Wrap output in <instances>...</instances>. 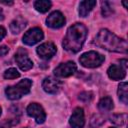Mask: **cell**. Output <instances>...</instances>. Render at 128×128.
Masks as SVG:
<instances>
[{"instance_id": "cell-1", "label": "cell", "mask_w": 128, "mask_h": 128, "mask_svg": "<svg viewBox=\"0 0 128 128\" xmlns=\"http://www.w3.org/2000/svg\"><path fill=\"white\" fill-rule=\"evenodd\" d=\"M87 37V28L82 23H75L70 26L64 37L62 45L70 53H77L81 50Z\"/></svg>"}, {"instance_id": "cell-2", "label": "cell", "mask_w": 128, "mask_h": 128, "mask_svg": "<svg viewBox=\"0 0 128 128\" xmlns=\"http://www.w3.org/2000/svg\"><path fill=\"white\" fill-rule=\"evenodd\" d=\"M94 43L98 47H101L107 51L118 53H126L128 47L126 40L117 37L107 29H101L98 32L97 36L95 37Z\"/></svg>"}, {"instance_id": "cell-3", "label": "cell", "mask_w": 128, "mask_h": 128, "mask_svg": "<svg viewBox=\"0 0 128 128\" xmlns=\"http://www.w3.org/2000/svg\"><path fill=\"white\" fill-rule=\"evenodd\" d=\"M31 86H32V81L28 78H25L20 82H18L16 85L8 86L5 89V94L7 98L10 100H18L22 96L30 92Z\"/></svg>"}, {"instance_id": "cell-4", "label": "cell", "mask_w": 128, "mask_h": 128, "mask_svg": "<svg viewBox=\"0 0 128 128\" xmlns=\"http://www.w3.org/2000/svg\"><path fill=\"white\" fill-rule=\"evenodd\" d=\"M104 60H105L104 56L96 51H89V52L83 53L79 58L80 64L86 68L98 67L104 62Z\"/></svg>"}, {"instance_id": "cell-5", "label": "cell", "mask_w": 128, "mask_h": 128, "mask_svg": "<svg viewBox=\"0 0 128 128\" xmlns=\"http://www.w3.org/2000/svg\"><path fill=\"white\" fill-rule=\"evenodd\" d=\"M26 112H27L28 116L33 117L35 119L36 123H38V124H42L46 119V113H45L44 109L42 108V106H40L37 103L29 104L28 107L26 108Z\"/></svg>"}, {"instance_id": "cell-6", "label": "cell", "mask_w": 128, "mask_h": 128, "mask_svg": "<svg viewBox=\"0 0 128 128\" xmlns=\"http://www.w3.org/2000/svg\"><path fill=\"white\" fill-rule=\"evenodd\" d=\"M15 61L22 71H27V70L31 69L33 66V62L29 58L27 51L22 49V48L19 49L15 53Z\"/></svg>"}, {"instance_id": "cell-7", "label": "cell", "mask_w": 128, "mask_h": 128, "mask_svg": "<svg viewBox=\"0 0 128 128\" xmlns=\"http://www.w3.org/2000/svg\"><path fill=\"white\" fill-rule=\"evenodd\" d=\"M44 35H43V31L38 28V27H35V28H32L30 30H28L24 36H23V42L26 44V45H34L38 42H40L42 39H43Z\"/></svg>"}, {"instance_id": "cell-8", "label": "cell", "mask_w": 128, "mask_h": 128, "mask_svg": "<svg viewBox=\"0 0 128 128\" xmlns=\"http://www.w3.org/2000/svg\"><path fill=\"white\" fill-rule=\"evenodd\" d=\"M76 69H77L76 64L73 61H68V62L59 64L54 69V74L57 77H68L74 74Z\"/></svg>"}, {"instance_id": "cell-9", "label": "cell", "mask_w": 128, "mask_h": 128, "mask_svg": "<svg viewBox=\"0 0 128 128\" xmlns=\"http://www.w3.org/2000/svg\"><path fill=\"white\" fill-rule=\"evenodd\" d=\"M62 82L54 77H46L42 82V88L49 94H56L61 90Z\"/></svg>"}, {"instance_id": "cell-10", "label": "cell", "mask_w": 128, "mask_h": 128, "mask_svg": "<svg viewBox=\"0 0 128 128\" xmlns=\"http://www.w3.org/2000/svg\"><path fill=\"white\" fill-rule=\"evenodd\" d=\"M46 24L50 28H60L65 24V17L60 11H54L49 14L46 19Z\"/></svg>"}, {"instance_id": "cell-11", "label": "cell", "mask_w": 128, "mask_h": 128, "mask_svg": "<svg viewBox=\"0 0 128 128\" xmlns=\"http://www.w3.org/2000/svg\"><path fill=\"white\" fill-rule=\"evenodd\" d=\"M56 53V46L51 42H46L37 47V54L44 60L50 59Z\"/></svg>"}, {"instance_id": "cell-12", "label": "cell", "mask_w": 128, "mask_h": 128, "mask_svg": "<svg viewBox=\"0 0 128 128\" xmlns=\"http://www.w3.org/2000/svg\"><path fill=\"white\" fill-rule=\"evenodd\" d=\"M70 126L72 128H83L85 124V118H84V111L82 108L77 107L74 109L70 120H69Z\"/></svg>"}, {"instance_id": "cell-13", "label": "cell", "mask_w": 128, "mask_h": 128, "mask_svg": "<svg viewBox=\"0 0 128 128\" xmlns=\"http://www.w3.org/2000/svg\"><path fill=\"white\" fill-rule=\"evenodd\" d=\"M107 74L112 80H121L126 75V68L118 64H113L108 68Z\"/></svg>"}, {"instance_id": "cell-14", "label": "cell", "mask_w": 128, "mask_h": 128, "mask_svg": "<svg viewBox=\"0 0 128 128\" xmlns=\"http://www.w3.org/2000/svg\"><path fill=\"white\" fill-rule=\"evenodd\" d=\"M96 5V1L95 0H85L80 2L79 5V15L81 17H86L91 10L94 8V6Z\"/></svg>"}, {"instance_id": "cell-15", "label": "cell", "mask_w": 128, "mask_h": 128, "mask_svg": "<svg viewBox=\"0 0 128 128\" xmlns=\"http://www.w3.org/2000/svg\"><path fill=\"white\" fill-rule=\"evenodd\" d=\"M27 25V21L21 17L17 18V19H14L11 24H10V30L13 34H17V33H20Z\"/></svg>"}, {"instance_id": "cell-16", "label": "cell", "mask_w": 128, "mask_h": 128, "mask_svg": "<svg viewBox=\"0 0 128 128\" xmlns=\"http://www.w3.org/2000/svg\"><path fill=\"white\" fill-rule=\"evenodd\" d=\"M113 100L108 96L102 98L98 103V108L101 112H108L113 108Z\"/></svg>"}, {"instance_id": "cell-17", "label": "cell", "mask_w": 128, "mask_h": 128, "mask_svg": "<svg viewBox=\"0 0 128 128\" xmlns=\"http://www.w3.org/2000/svg\"><path fill=\"white\" fill-rule=\"evenodd\" d=\"M118 97L124 104L128 102V85L126 82H122L118 86Z\"/></svg>"}, {"instance_id": "cell-18", "label": "cell", "mask_w": 128, "mask_h": 128, "mask_svg": "<svg viewBox=\"0 0 128 128\" xmlns=\"http://www.w3.org/2000/svg\"><path fill=\"white\" fill-rule=\"evenodd\" d=\"M51 2L48 1V0H38V1H35L34 2V8L40 12V13H45L47 12L50 7H51Z\"/></svg>"}, {"instance_id": "cell-19", "label": "cell", "mask_w": 128, "mask_h": 128, "mask_svg": "<svg viewBox=\"0 0 128 128\" xmlns=\"http://www.w3.org/2000/svg\"><path fill=\"white\" fill-rule=\"evenodd\" d=\"M127 119V115L126 114H116L113 115L111 117V122H113L116 125H124Z\"/></svg>"}, {"instance_id": "cell-20", "label": "cell", "mask_w": 128, "mask_h": 128, "mask_svg": "<svg viewBox=\"0 0 128 128\" xmlns=\"http://www.w3.org/2000/svg\"><path fill=\"white\" fill-rule=\"evenodd\" d=\"M3 76L5 79H16L20 76V73L17 71L16 68H9L4 72Z\"/></svg>"}, {"instance_id": "cell-21", "label": "cell", "mask_w": 128, "mask_h": 128, "mask_svg": "<svg viewBox=\"0 0 128 128\" xmlns=\"http://www.w3.org/2000/svg\"><path fill=\"white\" fill-rule=\"evenodd\" d=\"M101 12H102V15L104 17H107L109 15H111L113 13V9L110 5L109 2H102L101 3Z\"/></svg>"}, {"instance_id": "cell-22", "label": "cell", "mask_w": 128, "mask_h": 128, "mask_svg": "<svg viewBox=\"0 0 128 128\" xmlns=\"http://www.w3.org/2000/svg\"><path fill=\"white\" fill-rule=\"evenodd\" d=\"M93 98V94L91 92H82L79 95V99L83 102H89Z\"/></svg>"}, {"instance_id": "cell-23", "label": "cell", "mask_w": 128, "mask_h": 128, "mask_svg": "<svg viewBox=\"0 0 128 128\" xmlns=\"http://www.w3.org/2000/svg\"><path fill=\"white\" fill-rule=\"evenodd\" d=\"M8 51H9V48L7 46H5V45H1L0 46V56L6 55L8 53Z\"/></svg>"}, {"instance_id": "cell-24", "label": "cell", "mask_w": 128, "mask_h": 128, "mask_svg": "<svg viewBox=\"0 0 128 128\" xmlns=\"http://www.w3.org/2000/svg\"><path fill=\"white\" fill-rule=\"evenodd\" d=\"M0 128H11V123L9 120L1 121L0 122Z\"/></svg>"}, {"instance_id": "cell-25", "label": "cell", "mask_w": 128, "mask_h": 128, "mask_svg": "<svg viewBox=\"0 0 128 128\" xmlns=\"http://www.w3.org/2000/svg\"><path fill=\"white\" fill-rule=\"evenodd\" d=\"M5 35H6V30H5V28L2 27V26H0V41L5 37Z\"/></svg>"}, {"instance_id": "cell-26", "label": "cell", "mask_w": 128, "mask_h": 128, "mask_svg": "<svg viewBox=\"0 0 128 128\" xmlns=\"http://www.w3.org/2000/svg\"><path fill=\"white\" fill-rule=\"evenodd\" d=\"M0 3L5 4V5H12V4H13V2H12V1H10V2H4V1H0Z\"/></svg>"}, {"instance_id": "cell-27", "label": "cell", "mask_w": 128, "mask_h": 128, "mask_svg": "<svg viewBox=\"0 0 128 128\" xmlns=\"http://www.w3.org/2000/svg\"><path fill=\"white\" fill-rule=\"evenodd\" d=\"M4 18V14H3V11H2V9L0 8V20H2Z\"/></svg>"}, {"instance_id": "cell-28", "label": "cell", "mask_w": 128, "mask_h": 128, "mask_svg": "<svg viewBox=\"0 0 128 128\" xmlns=\"http://www.w3.org/2000/svg\"><path fill=\"white\" fill-rule=\"evenodd\" d=\"M123 5H124V7H125V8H127V5H126V2H123Z\"/></svg>"}, {"instance_id": "cell-29", "label": "cell", "mask_w": 128, "mask_h": 128, "mask_svg": "<svg viewBox=\"0 0 128 128\" xmlns=\"http://www.w3.org/2000/svg\"><path fill=\"white\" fill-rule=\"evenodd\" d=\"M1 113H2V109H1V107H0V115H1Z\"/></svg>"}, {"instance_id": "cell-30", "label": "cell", "mask_w": 128, "mask_h": 128, "mask_svg": "<svg viewBox=\"0 0 128 128\" xmlns=\"http://www.w3.org/2000/svg\"><path fill=\"white\" fill-rule=\"evenodd\" d=\"M25 128H28V127H25Z\"/></svg>"}]
</instances>
